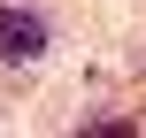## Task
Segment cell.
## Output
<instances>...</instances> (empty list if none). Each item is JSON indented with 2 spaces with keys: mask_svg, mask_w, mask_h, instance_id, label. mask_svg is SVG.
Segmentation results:
<instances>
[{
  "mask_svg": "<svg viewBox=\"0 0 146 138\" xmlns=\"http://www.w3.org/2000/svg\"><path fill=\"white\" fill-rule=\"evenodd\" d=\"M85 131H92V138H131V131H139V123H123V115H92Z\"/></svg>",
  "mask_w": 146,
  "mask_h": 138,
  "instance_id": "obj_2",
  "label": "cell"
},
{
  "mask_svg": "<svg viewBox=\"0 0 146 138\" xmlns=\"http://www.w3.org/2000/svg\"><path fill=\"white\" fill-rule=\"evenodd\" d=\"M46 54V23L31 8H8L0 0V61H38Z\"/></svg>",
  "mask_w": 146,
  "mask_h": 138,
  "instance_id": "obj_1",
  "label": "cell"
}]
</instances>
